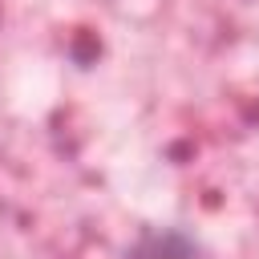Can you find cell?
<instances>
[{"instance_id": "1", "label": "cell", "mask_w": 259, "mask_h": 259, "mask_svg": "<svg viewBox=\"0 0 259 259\" xmlns=\"http://www.w3.org/2000/svg\"><path fill=\"white\" fill-rule=\"evenodd\" d=\"M121 259H210V255L194 235L178 227H150L125 247Z\"/></svg>"}]
</instances>
